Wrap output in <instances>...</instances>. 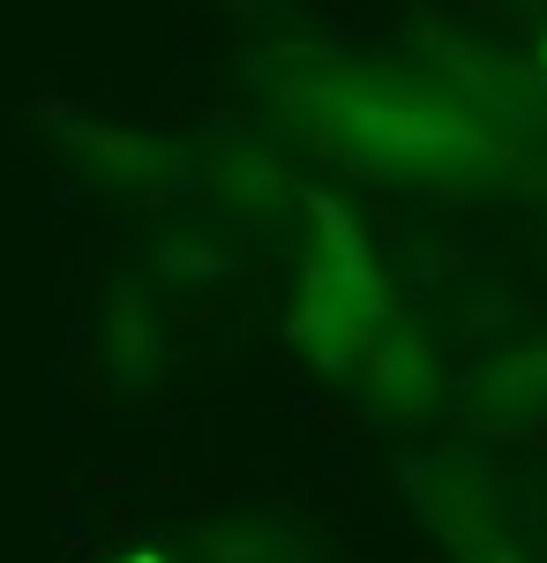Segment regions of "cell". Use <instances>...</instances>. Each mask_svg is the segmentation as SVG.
I'll use <instances>...</instances> for the list:
<instances>
[{
    "mask_svg": "<svg viewBox=\"0 0 547 563\" xmlns=\"http://www.w3.org/2000/svg\"><path fill=\"white\" fill-rule=\"evenodd\" d=\"M308 218V256H300V301H293V339L300 353L337 376V384L368 390L382 413L413 421L435 406V361H427L413 316L398 308L390 278L376 271L368 233L331 203L323 188H293Z\"/></svg>",
    "mask_w": 547,
    "mask_h": 563,
    "instance_id": "cell-1",
    "label": "cell"
},
{
    "mask_svg": "<svg viewBox=\"0 0 547 563\" xmlns=\"http://www.w3.org/2000/svg\"><path fill=\"white\" fill-rule=\"evenodd\" d=\"M308 129L323 135V151L345 158L353 174L376 180H421V188H472V180L503 174V135L472 121L450 90L405 84L382 68L353 60H293V84H278Z\"/></svg>",
    "mask_w": 547,
    "mask_h": 563,
    "instance_id": "cell-2",
    "label": "cell"
},
{
    "mask_svg": "<svg viewBox=\"0 0 547 563\" xmlns=\"http://www.w3.org/2000/svg\"><path fill=\"white\" fill-rule=\"evenodd\" d=\"M405 481H413V496H421V519L435 526V541L458 563H540L533 533L503 511L495 481L480 474L465 451L458 459H421Z\"/></svg>",
    "mask_w": 547,
    "mask_h": 563,
    "instance_id": "cell-3",
    "label": "cell"
},
{
    "mask_svg": "<svg viewBox=\"0 0 547 563\" xmlns=\"http://www.w3.org/2000/svg\"><path fill=\"white\" fill-rule=\"evenodd\" d=\"M60 143H68L76 158H105V166H113V174H127V180H158V174H166V151H158V143H143V135H105V129L68 121V129H60Z\"/></svg>",
    "mask_w": 547,
    "mask_h": 563,
    "instance_id": "cell-4",
    "label": "cell"
},
{
    "mask_svg": "<svg viewBox=\"0 0 547 563\" xmlns=\"http://www.w3.org/2000/svg\"><path fill=\"white\" fill-rule=\"evenodd\" d=\"M270 541H278V526H263V533H248V526H217V533H203L211 563H308V556H270Z\"/></svg>",
    "mask_w": 547,
    "mask_h": 563,
    "instance_id": "cell-5",
    "label": "cell"
}]
</instances>
